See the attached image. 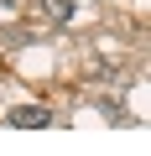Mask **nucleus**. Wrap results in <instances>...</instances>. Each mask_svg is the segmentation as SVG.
<instances>
[{"mask_svg":"<svg viewBox=\"0 0 151 156\" xmlns=\"http://www.w3.org/2000/svg\"><path fill=\"white\" fill-rule=\"evenodd\" d=\"M37 16L52 21V26H68L73 21V0H37Z\"/></svg>","mask_w":151,"mask_h":156,"instance_id":"nucleus-2","label":"nucleus"},{"mask_svg":"<svg viewBox=\"0 0 151 156\" xmlns=\"http://www.w3.org/2000/svg\"><path fill=\"white\" fill-rule=\"evenodd\" d=\"M0 5H11V0H0Z\"/></svg>","mask_w":151,"mask_h":156,"instance_id":"nucleus-3","label":"nucleus"},{"mask_svg":"<svg viewBox=\"0 0 151 156\" xmlns=\"http://www.w3.org/2000/svg\"><path fill=\"white\" fill-rule=\"evenodd\" d=\"M11 125H16V130H47V125H52V109L21 104V109H11Z\"/></svg>","mask_w":151,"mask_h":156,"instance_id":"nucleus-1","label":"nucleus"}]
</instances>
